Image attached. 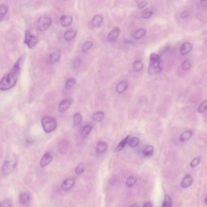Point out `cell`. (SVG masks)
Listing matches in <instances>:
<instances>
[{
  "instance_id": "1",
  "label": "cell",
  "mask_w": 207,
  "mask_h": 207,
  "mask_svg": "<svg viewBox=\"0 0 207 207\" xmlns=\"http://www.w3.org/2000/svg\"><path fill=\"white\" fill-rule=\"evenodd\" d=\"M22 58V57H20L10 71L1 79L0 82V89L1 90H9L15 86L20 72Z\"/></svg>"
},
{
  "instance_id": "2",
  "label": "cell",
  "mask_w": 207,
  "mask_h": 207,
  "mask_svg": "<svg viewBox=\"0 0 207 207\" xmlns=\"http://www.w3.org/2000/svg\"><path fill=\"white\" fill-rule=\"evenodd\" d=\"M150 65L149 68V73L153 75L158 74L161 71L160 66V56L155 53H151L150 56Z\"/></svg>"
},
{
  "instance_id": "3",
  "label": "cell",
  "mask_w": 207,
  "mask_h": 207,
  "mask_svg": "<svg viewBox=\"0 0 207 207\" xmlns=\"http://www.w3.org/2000/svg\"><path fill=\"white\" fill-rule=\"evenodd\" d=\"M17 163V159L15 156L11 155L7 157L2 167L3 174L8 175L11 173L15 169Z\"/></svg>"
},
{
  "instance_id": "4",
  "label": "cell",
  "mask_w": 207,
  "mask_h": 207,
  "mask_svg": "<svg viewBox=\"0 0 207 207\" xmlns=\"http://www.w3.org/2000/svg\"><path fill=\"white\" fill-rule=\"evenodd\" d=\"M41 124L45 132L51 133L55 130L57 122L55 119L49 116H45L41 119Z\"/></svg>"
},
{
  "instance_id": "5",
  "label": "cell",
  "mask_w": 207,
  "mask_h": 207,
  "mask_svg": "<svg viewBox=\"0 0 207 207\" xmlns=\"http://www.w3.org/2000/svg\"><path fill=\"white\" fill-rule=\"evenodd\" d=\"M52 20L47 16H41L37 20L36 26L40 31L43 32L46 30L51 25Z\"/></svg>"
},
{
  "instance_id": "6",
  "label": "cell",
  "mask_w": 207,
  "mask_h": 207,
  "mask_svg": "<svg viewBox=\"0 0 207 207\" xmlns=\"http://www.w3.org/2000/svg\"><path fill=\"white\" fill-rule=\"evenodd\" d=\"M61 57V52L59 49H52L48 53L47 61L49 64L52 65L58 62Z\"/></svg>"
},
{
  "instance_id": "7",
  "label": "cell",
  "mask_w": 207,
  "mask_h": 207,
  "mask_svg": "<svg viewBox=\"0 0 207 207\" xmlns=\"http://www.w3.org/2000/svg\"><path fill=\"white\" fill-rule=\"evenodd\" d=\"M38 38L36 36L33 35L29 30L25 32V38L24 43L29 48L32 49L35 47L38 43Z\"/></svg>"
},
{
  "instance_id": "8",
  "label": "cell",
  "mask_w": 207,
  "mask_h": 207,
  "mask_svg": "<svg viewBox=\"0 0 207 207\" xmlns=\"http://www.w3.org/2000/svg\"><path fill=\"white\" fill-rule=\"evenodd\" d=\"M72 103L70 99H65L60 102L58 107L59 111L61 113L66 112L70 108Z\"/></svg>"
},
{
  "instance_id": "9",
  "label": "cell",
  "mask_w": 207,
  "mask_h": 207,
  "mask_svg": "<svg viewBox=\"0 0 207 207\" xmlns=\"http://www.w3.org/2000/svg\"><path fill=\"white\" fill-rule=\"evenodd\" d=\"M53 160V156L50 153H45L40 161V166L42 168L45 167L49 165Z\"/></svg>"
},
{
  "instance_id": "10",
  "label": "cell",
  "mask_w": 207,
  "mask_h": 207,
  "mask_svg": "<svg viewBox=\"0 0 207 207\" xmlns=\"http://www.w3.org/2000/svg\"><path fill=\"white\" fill-rule=\"evenodd\" d=\"M119 33V28L118 27H116L108 34V41L110 43L114 42L118 38Z\"/></svg>"
},
{
  "instance_id": "11",
  "label": "cell",
  "mask_w": 207,
  "mask_h": 207,
  "mask_svg": "<svg viewBox=\"0 0 207 207\" xmlns=\"http://www.w3.org/2000/svg\"><path fill=\"white\" fill-rule=\"evenodd\" d=\"M73 18L72 16L65 15L61 16L60 18V22L61 25L64 27H67L71 25Z\"/></svg>"
},
{
  "instance_id": "12",
  "label": "cell",
  "mask_w": 207,
  "mask_h": 207,
  "mask_svg": "<svg viewBox=\"0 0 207 207\" xmlns=\"http://www.w3.org/2000/svg\"><path fill=\"white\" fill-rule=\"evenodd\" d=\"M74 180L72 178H67L61 184V187L62 190L68 191L71 189L74 186Z\"/></svg>"
},
{
  "instance_id": "13",
  "label": "cell",
  "mask_w": 207,
  "mask_h": 207,
  "mask_svg": "<svg viewBox=\"0 0 207 207\" xmlns=\"http://www.w3.org/2000/svg\"><path fill=\"white\" fill-rule=\"evenodd\" d=\"M77 32L74 29H69L65 32L64 37L66 41H71L77 35Z\"/></svg>"
},
{
  "instance_id": "14",
  "label": "cell",
  "mask_w": 207,
  "mask_h": 207,
  "mask_svg": "<svg viewBox=\"0 0 207 207\" xmlns=\"http://www.w3.org/2000/svg\"><path fill=\"white\" fill-rule=\"evenodd\" d=\"M193 177L190 175H187L185 176L182 181L181 187L184 189H186L191 185L193 183Z\"/></svg>"
},
{
  "instance_id": "15",
  "label": "cell",
  "mask_w": 207,
  "mask_h": 207,
  "mask_svg": "<svg viewBox=\"0 0 207 207\" xmlns=\"http://www.w3.org/2000/svg\"><path fill=\"white\" fill-rule=\"evenodd\" d=\"M193 49V45L190 43H186L182 45L180 52L182 55L188 54Z\"/></svg>"
},
{
  "instance_id": "16",
  "label": "cell",
  "mask_w": 207,
  "mask_h": 207,
  "mask_svg": "<svg viewBox=\"0 0 207 207\" xmlns=\"http://www.w3.org/2000/svg\"><path fill=\"white\" fill-rule=\"evenodd\" d=\"M103 22V18L101 15H97L92 19V24L94 27L98 28L101 26Z\"/></svg>"
},
{
  "instance_id": "17",
  "label": "cell",
  "mask_w": 207,
  "mask_h": 207,
  "mask_svg": "<svg viewBox=\"0 0 207 207\" xmlns=\"http://www.w3.org/2000/svg\"><path fill=\"white\" fill-rule=\"evenodd\" d=\"M128 87V84L125 81H121L116 87V90L117 93H122L127 90Z\"/></svg>"
},
{
  "instance_id": "18",
  "label": "cell",
  "mask_w": 207,
  "mask_h": 207,
  "mask_svg": "<svg viewBox=\"0 0 207 207\" xmlns=\"http://www.w3.org/2000/svg\"><path fill=\"white\" fill-rule=\"evenodd\" d=\"M92 129L91 125H88L84 127L83 129L81 132V138H85L87 137L90 134Z\"/></svg>"
},
{
  "instance_id": "19",
  "label": "cell",
  "mask_w": 207,
  "mask_h": 207,
  "mask_svg": "<svg viewBox=\"0 0 207 207\" xmlns=\"http://www.w3.org/2000/svg\"><path fill=\"white\" fill-rule=\"evenodd\" d=\"M107 148V145L106 143L100 142L97 144L96 147V152L98 154H101L105 153Z\"/></svg>"
},
{
  "instance_id": "20",
  "label": "cell",
  "mask_w": 207,
  "mask_h": 207,
  "mask_svg": "<svg viewBox=\"0 0 207 207\" xmlns=\"http://www.w3.org/2000/svg\"><path fill=\"white\" fill-rule=\"evenodd\" d=\"M129 136H127L125 137V138H124L123 140H122L121 142H120L119 144L117 147L116 148V149H115L114 152H118L120 151L121 150H122L123 149H124V148L125 147V145H126L127 143L129 140Z\"/></svg>"
},
{
  "instance_id": "21",
  "label": "cell",
  "mask_w": 207,
  "mask_h": 207,
  "mask_svg": "<svg viewBox=\"0 0 207 207\" xmlns=\"http://www.w3.org/2000/svg\"><path fill=\"white\" fill-rule=\"evenodd\" d=\"M105 114L102 112H97L92 116V119L95 122H101L103 119Z\"/></svg>"
},
{
  "instance_id": "22",
  "label": "cell",
  "mask_w": 207,
  "mask_h": 207,
  "mask_svg": "<svg viewBox=\"0 0 207 207\" xmlns=\"http://www.w3.org/2000/svg\"><path fill=\"white\" fill-rule=\"evenodd\" d=\"M192 134L193 133L191 131H186L181 135L180 137V141L182 142L188 141L191 137Z\"/></svg>"
},
{
  "instance_id": "23",
  "label": "cell",
  "mask_w": 207,
  "mask_h": 207,
  "mask_svg": "<svg viewBox=\"0 0 207 207\" xmlns=\"http://www.w3.org/2000/svg\"><path fill=\"white\" fill-rule=\"evenodd\" d=\"M154 147L151 145H149L146 146L144 149L143 154L145 157H150L153 155L154 152Z\"/></svg>"
},
{
  "instance_id": "24",
  "label": "cell",
  "mask_w": 207,
  "mask_h": 207,
  "mask_svg": "<svg viewBox=\"0 0 207 207\" xmlns=\"http://www.w3.org/2000/svg\"><path fill=\"white\" fill-rule=\"evenodd\" d=\"M144 65L139 60H137L133 63V69L135 72H139L143 68Z\"/></svg>"
},
{
  "instance_id": "25",
  "label": "cell",
  "mask_w": 207,
  "mask_h": 207,
  "mask_svg": "<svg viewBox=\"0 0 207 207\" xmlns=\"http://www.w3.org/2000/svg\"><path fill=\"white\" fill-rule=\"evenodd\" d=\"M30 196L27 193H23L20 196V202L22 205H25L29 202Z\"/></svg>"
},
{
  "instance_id": "26",
  "label": "cell",
  "mask_w": 207,
  "mask_h": 207,
  "mask_svg": "<svg viewBox=\"0 0 207 207\" xmlns=\"http://www.w3.org/2000/svg\"><path fill=\"white\" fill-rule=\"evenodd\" d=\"M83 121V117L82 115L79 113H76L74 115L73 117V121L74 125L76 126H79L82 123Z\"/></svg>"
},
{
  "instance_id": "27",
  "label": "cell",
  "mask_w": 207,
  "mask_h": 207,
  "mask_svg": "<svg viewBox=\"0 0 207 207\" xmlns=\"http://www.w3.org/2000/svg\"><path fill=\"white\" fill-rule=\"evenodd\" d=\"M140 143V139L137 137H133L129 140L128 142V145L132 148L135 147L139 145Z\"/></svg>"
},
{
  "instance_id": "28",
  "label": "cell",
  "mask_w": 207,
  "mask_h": 207,
  "mask_svg": "<svg viewBox=\"0 0 207 207\" xmlns=\"http://www.w3.org/2000/svg\"><path fill=\"white\" fill-rule=\"evenodd\" d=\"M8 8L5 5H1L0 6V19L1 20L6 16L7 13Z\"/></svg>"
},
{
  "instance_id": "29",
  "label": "cell",
  "mask_w": 207,
  "mask_h": 207,
  "mask_svg": "<svg viewBox=\"0 0 207 207\" xmlns=\"http://www.w3.org/2000/svg\"><path fill=\"white\" fill-rule=\"evenodd\" d=\"M137 181V178L133 176L129 177L127 180L126 185L128 187H131L135 184Z\"/></svg>"
},
{
  "instance_id": "30",
  "label": "cell",
  "mask_w": 207,
  "mask_h": 207,
  "mask_svg": "<svg viewBox=\"0 0 207 207\" xmlns=\"http://www.w3.org/2000/svg\"><path fill=\"white\" fill-rule=\"evenodd\" d=\"M146 31L145 29H140L137 30L135 33L134 37L136 39H140L145 35Z\"/></svg>"
},
{
  "instance_id": "31",
  "label": "cell",
  "mask_w": 207,
  "mask_h": 207,
  "mask_svg": "<svg viewBox=\"0 0 207 207\" xmlns=\"http://www.w3.org/2000/svg\"><path fill=\"white\" fill-rule=\"evenodd\" d=\"M93 43L91 41H88L85 42L83 45L82 50L83 52H86L92 47Z\"/></svg>"
},
{
  "instance_id": "32",
  "label": "cell",
  "mask_w": 207,
  "mask_h": 207,
  "mask_svg": "<svg viewBox=\"0 0 207 207\" xmlns=\"http://www.w3.org/2000/svg\"><path fill=\"white\" fill-rule=\"evenodd\" d=\"M76 80L74 78H70L66 81L65 83V88L69 89L71 88L75 84Z\"/></svg>"
},
{
  "instance_id": "33",
  "label": "cell",
  "mask_w": 207,
  "mask_h": 207,
  "mask_svg": "<svg viewBox=\"0 0 207 207\" xmlns=\"http://www.w3.org/2000/svg\"><path fill=\"white\" fill-rule=\"evenodd\" d=\"M172 205L171 199L169 196H166L164 199L163 203L161 207H171Z\"/></svg>"
},
{
  "instance_id": "34",
  "label": "cell",
  "mask_w": 207,
  "mask_h": 207,
  "mask_svg": "<svg viewBox=\"0 0 207 207\" xmlns=\"http://www.w3.org/2000/svg\"><path fill=\"white\" fill-rule=\"evenodd\" d=\"M12 203L10 199H5L1 202L0 207H12Z\"/></svg>"
},
{
  "instance_id": "35",
  "label": "cell",
  "mask_w": 207,
  "mask_h": 207,
  "mask_svg": "<svg viewBox=\"0 0 207 207\" xmlns=\"http://www.w3.org/2000/svg\"><path fill=\"white\" fill-rule=\"evenodd\" d=\"M153 14V11L149 9H146L142 14V17L144 19L149 18Z\"/></svg>"
},
{
  "instance_id": "36",
  "label": "cell",
  "mask_w": 207,
  "mask_h": 207,
  "mask_svg": "<svg viewBox=\"0 0 207 207\" xmlns=\"http://www.w3.org/2000/svg\"><path fill=\"white\" fill-rule=\"evenodd\" d=\"M207 109V101L203 102L199 107L198 111L200 113H202Z\"/></svg>"
},
{
  "instance_id": "37",
  "label": "cell",
  "mask_w": 207,
  "mask_h": 207,
  "mask_svg": "<svg viewBox=\"0 0 207 207\" xmlns=\"http://www.w3.org/2000/svg\"><path fill=\"white\" fill-rule=\"evenodd\" d=\"M191 66V64L189 60H187L184 61L183 62L182 65V68L184 70H187L190 68Z\"/></svg>"
},
{
  "instance_id": "38",
  "label": "cell",
  "mask_w": 207,
  "mask_h": 207,
  "mask_svg": "<svg viewBox=\"0 0 207 207\" xmlns=\"http://www.w3.org/2000/svg\"><path fill=\"white\" fill-rule=\"evenodd\" d=\"M84 167L83 165H80L76 168L75 172L76 174L80 175L84 172Z\"/></svg>"
},
{
  "instance_id": "39",
  "label": "cell",
  "mask_w": 207,
  "mask_h": 207,
  "mask_svg": "<svg viewBox=\"0 0 207 207\" xmlns=\"http://www.w3.org/2000/svg\"><path fill=\"white\" fill-rule=\"evenodd\" d=\"M200 159L199 158H196L193 159L190 163L191 166L192 168H194L197 166L200 163Z\"/></svg>"
},
{
  "instance_id": "40",
  "label": "cell",
  "mask_w": 207,
  "mask_h": 207,
  "mask_svg": "<svg viewBox=\"0 0 207 207\" xmlns=\"http://www.w3.org/2000/svg\"><path fill=\"white\" fill-rule=\"evenodd\" d=\"M189 12L188 11L184 10L183 11H182L181 13H180V17L182 19H185L187 18L188 16H189Z\"/></svg>"
},
{
  "instance_id": "41",
  "label": "cell",
  "mask_w": 207,
  "mask_h": 207,
  "mask_svg": "<svg viewBox=\"0 0 207 207\" xmlns=\"http://www.w3.org/2000/svg\"><path fill=\"white\" fill-rule=\"evenodd\" d=\"M148 2L146 1H142L141 2H140L138 5V7L139 9H142L143 8L145 7L147 5Z\"/></svg>"
},
{
  "instance_id": "42",
  "label": "cell",
  "mask_w": 207,
  "mask_h": 207,
  "mask_svg": "<svg viewBox=\"0 0 207 207\" xmlns=\"http://www.w3.org/2000/svg\"><path fill=\"white\" fill-rule=\"evenodd\" d=\"M144 207H152L151 204L150 202H148L144 204L143 205Z\"/></svg>"
},
{
  "instance_id": "43",
  "label": "cell",
  "mask_w": 207,
  "mask_h": 207,
  "mask_svg": "<svg viewBox=\"0 0 207 207\" xmlns=\"http://www.w3.org/2000/svg\"><path fill=\"white\" fill-rule=\"evenodd\" d=\"M200 2L203 6H207V0H206V1H201Z\"/></svg>"
},
{
  "instance_id": "44",
  "label": "cell",
  "mask_w": 207,
  "mask_h": 207,
  "mask_svg": "<svg viewBox=\"0 0 207 207\" xmlns=\"http://www.w3.org/2000/svg\"><path fill=\"white\" fill-rule=\"evenodd\" d=\"M129 207H139V205H137V204H134Z\"/></svg>"
},
{
  "instance_id": "45",
  "label": "cell",
  "mask_w": 207,
  "mask_h": 207,
  "mask_svg": "<svg viewBox=\"0 0 207 207\" xmlns=\"http://www.w3.org/2000/svg\"><path fill=\"white\" fill-rule=\"evenodd\" d=\"M205 205H207V197H206V198H205Z\"/></svg>"
},
{
  "instance_id": "46",
  "label": "cell",
  "mask_w": 207,
  "mask_h": 207,
  "mask_svg": "<svg viewBox=\"0 0 207 207\" xmlns=\"http://www.w3.org/2000/svg\"></svg>"
}]
</instances>
